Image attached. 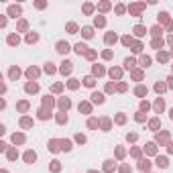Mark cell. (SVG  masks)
<instances>
[{
    "instance_id": "6da1fadb",
    "label": "cell",
    "mask_w": 173,
    "mask_h": 173,
    "mask_svg": "<svg viewBox=\"0 0 173 173\" xmlns=\"http://www.w3.org/2000/svg\"><path fill=\"white\" fill-rule=\"evenodd\" d=\"M157 165H159V167H163V169H165V167L169 165V161H167L165 157H159V161H157Z\"/></svg>"
},
{
    "instance_id": "7a4b0ae2",
    "label": "cell",
    "mask_w": 173,
    "mask_h": 173,
    "mask_svg": "<svg viewBox=\"0 0 173 173\" xmlns=\"http://www.w3.org/2000/svg\"><path fill=\"white\" fill-rule=\"evenodd\" d=\"M67 49H69V47H67L65 43H59V45H57V51H59V53H65Z\"/></svg>"
},
{
    "instance_id": "3957f363",
    "label": "cell",
    "mask_w": 173,
    "mask_h": 173,
    "mask_svg": "<svg viewBox=\"0 0 173 173\" xmlns=\"http://www.w3.org/2000/svg\"><path fill=\"white\" fill-rule=\"evenodd\" d=\"M94 102H104V98H102V94H94Z\"/></svg>"
},
{
    "instance_id": "277c9868",
    "label": "cell",
    "mask_w": 173,
    "mask_h": 173,
    "mask_svg": "<svg viewBox=\"0 0 173 173\" xmlns=\"http://www.w3.org/2000/svg\"><path fill=\"white\" fill-rule=\"evenodd\" d=\"M69 65H71V63H63V67H61V71H63V73H65V71H69V69H71V67H69Z\"/></svg>"
},
{
    "instance_id": "5b68a950",
    "label": "cell",
    "mask_w": 173,
    "mask_h": 173,
    "mask_svg": "<svg viewBox=\"0 0 173 173\" xmlns=\"http://www.w3.org/2000/svg\"><path fill=\"white\" fill-rule=\"evenodd\" d=\"M76 51H77V53H84V51H86V47H84V45H77V47H76Z\"/></svg>"
},
{
    "instance_id": "8992f818",
    "label": "cell",
    "mask_w": 173,
    "mask_h": 173,
    "mask_svg": "<svg viewBox=\"0 0 173 173\" xmlns=\"http://www.w3.org/2000/svg\"><path fill=\"white\" fill-rule=\"evenodd\" d=\"M84 35L86 37H92V29H84Z\"/></svg>"
}]
</instances>
